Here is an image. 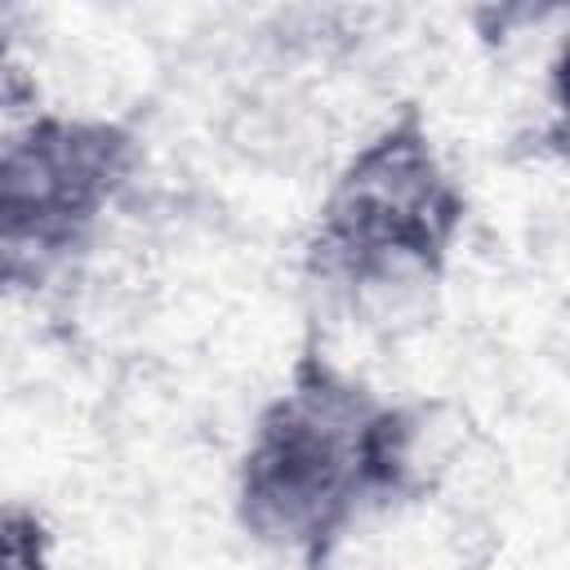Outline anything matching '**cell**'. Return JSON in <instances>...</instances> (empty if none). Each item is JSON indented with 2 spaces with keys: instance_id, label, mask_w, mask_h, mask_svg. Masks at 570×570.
Returning <instances> with one entry per match:
<instances>
[{
  "instance_id": "6da1fadb",
  "label": "cell",
  "mask_w": 570,
  "mask_h": 570,
  "mask_svg": "<svg viewBox=\"0 0 570 570\" xmlns=\"http://www.w3.org/2000/svg\"><path fill=\"white\" fill-rule=\"evenodd\" d=\"M441 414V401H392L321 343H303L236 454V530L263 552L325 570L361 521L432 490Z\"/></svg>"
},
{
  "instance_id": "7a4b0ae2",
  "label": "cell",
  "mask_w": 570,
  "mask_h": 570,
  "mask_svg": "<svg viewBox=\"0 0 570 570\" xmlns=\"http://www.w3.org/2000/svg\"><path fill=\"white\" fill-rule=\"evenodd\" d=\"M472 200L419 102H401L334 169L303 236V281L338 307L410 303L436 289Z\"/></svg>"
},
{
  "instance_id": "3957f363",
  "label": "cell",
  "mask_w": 570,
  "mask_h": 570,
  "mask_svg": "<svg viewBox=\"0 0 570 570\" xmlns=\"http://www.w3.org/2000/svg\"><path fill=\"white\" fill-rule=\"evenodd\" d=\"M147 160L125 116L36 111L0 129V298H31L102 236Z\"/></svg>"
},
{
  "instance_id": "277c9868",
  "label": "cell",
  "mask_w": 570,
  "mask_h": 570,
  "mask_svg": "<svg viewBox=\"0 0 570 570\" xmlns=\"http://www.w3.org/2000/svg\"><path fill=\"white\" fill-rule=\"evenodd\" d=\"M53 548L58 534L36 503L27 499L0 503V570H58Z\"/></svg>"
},
{
  "instance_id": "5b68a950",
  "label": "cell",
  "mask_w": 570,
  "mask_h": 570,
  "mask_svg": "<svg viewBox=\"0 0 570 570\" xmlns=\"http://www.w3.org/2000/svg\"><path fill=\"white\" fill-rule=\"evenodd\" d=\"M9 49H13V36H9V27L0 22V67H4V58H9Z\"/></svg>"
}]
</instances>
